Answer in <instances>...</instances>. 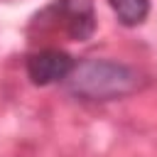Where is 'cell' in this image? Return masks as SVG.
<instances>
[{
	"label": "cell",
	"instance_id": "obj_2",
	"mask_svg": "<svg viewBox=\"0 0 157 157\" xmlns=\"http://www.w3.org/2000/svg\"><path fill=\"white\" fill-rule=\"evenodd\" d=\"M34 25L49 32H61L71 42H86L96 32L93 0H54L34 17Z\"/></svg>",
	"mask_w": 157,
	"mask_h": 157
},
{
	"label": "cell",
	"instance_id": "obj_1",
	"mask_svg": "<svg viewBox=\"0 0 157 157\" xmlns=\"http://www.w3.org/2000/svg\"><path fill=\"white\" fill-rule=\"evenodd\" d=\"M69 93L83 101H113L135 93L145 78L137 69L110 61V59H83L76 61L71 76L64 81Z\"/></svg>",
	"mask_w": 157,
	"mask_h": 157
},
{
	"label": "cell",
	"instance_id": "obj_3",
	"mask_svg": "<svg viewBox=\"0 0 157 157\" xmlns=\"http://www.w3.org/2000/svg\"><path fill=\"white\" fill-rule=\"evenodd\" d=\"M76 66V59L66 54L59 47H44L25 59V71L27 78L34 86H52V83H64Z\"/></svg>",
	"mask_w": 157,
	"mask_h": 157
},
{
	"label": "cell",
	"instance_id": "obj_4",
	"mask_svg": "<svg viewBox=\"0 0 157 157\" xmlns=\"http://www.w3.org/2000/svg\"><path fill=\"white\" fill-rule=\"evenodd\" d=\"M108 5L125 27H137L150 15V0H108Z\"/></svg>",
	"mask_w": 157,
	"mask_h": 157
}]
</instances>
